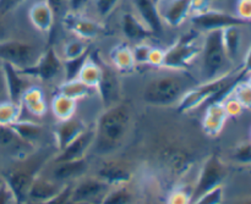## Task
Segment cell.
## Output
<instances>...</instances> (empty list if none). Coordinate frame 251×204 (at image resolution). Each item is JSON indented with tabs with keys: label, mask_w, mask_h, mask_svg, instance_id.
I'll list each match as a JSON object with an SVG mask.
<instances>
[{
	"label": "cell",
	"mask_w": 251,
	"mask_h": 204,
	"mask_svg": "<svg viewBox=\"0 0 251 204\" xmlns=\"http://www.w3.org/2000/svg\"><path fill=\"white\" fill-rule=\"evenodd\" d=\"M132 126L131 108L126 103L105 108L95 126V141L91 151L98 156H109L123 147Z\"/></svg>",
	"instance_id": "1"
},
{
	"label": "cell",
	"mask_w": 251,
	"mask_h": 204,
	"mask_svg": "<svg viewBox=\"0 0 251 204\" xmlns=\"http://www.w3.org/2000/svg\"><path fill=\"white\" fill-rule=\"evenodd\" d=\"M199 81L186 71L164 70L152 77L142 90V100L147 105L157 108L173 107L184 94L199 85Z\"/></svg>",
	"instance_id": "2"
},
{
	"label": "cell",
	"mask_w": 251,
	"mask_h": 204,
	"mask_svg": "<svg viewBox=\"0 0 251 204\" xmlns=\"http://www.w3.org/2000/svg\"><path fill=\"white\" fill-rule=\"evenodd\" d=\"M201 82L216 80L233 72L232 61L226 53L222 39V29L205 32L200 53Z\"/></svg>",
	"instance_id": "3"
},
{
	"label": "cell",
	"mask_w": 251,
	"mask_h": 204,
	"mask_svg": "<svg viewBox=\"0 0 251 204\" xmlns=\"http://www.w3.org/2000/svg\"><path fill=\"white\" fill-rule=\"evenodd\" d=\"M51 159V158H50ZM48 157H44L39 161L33 160L31 154L20 159L17 165L11 166L5 173H1L5 183L11 191L16 204H27V193L29 186L37 175H39L44 165L50 161Z\"/></svg>",
	"instance_id": "4"
},
{
	"label": "cell",
	"mask_w": 251,
	"mask_h": 204,
	"mask_svg": "<svg viewBox=\"0 0 251 204\" xmlns=\"http://www.w3.org/2000/svg\"><path fill=\"white\" fill-rule=\"evenodd\" d=\"M46 49L25 39L11 38L0 42V63H6L19 70H26L37 64Z\"/></svg>",
	"instance_id": "5"
},
{
	"label": "cell",
	"mask_w": 251,
	"mask_h": 204,
	"mask_svg": "<svg viewBox=\"0 0 251 204\" xmlns=\"http://www.w3.org/2000/svg\"><path fill=\"white\" fill-rule=\"evenodd\" d=\"M227 176L228 168L225 161L217 154L207 157L201 165L195 183L191 187V203L215 188L223 186Z\"/></svg>",
	"instance_id": "6"
},
{
	"label": "cell",
	"mask_w": 251,
	"mask_h": 204,
	"mask_svg": "<svg viewBox=\"0 0 251 204\" xmlns=\"http://www.w3.org/2000/svg\"><path fill=\"white\" fill-rule=\"evenodd\" d=\"M202 44V43H201ZM201 44L193 34H186L176 43L164 50L162 70L186 71L189 66L200 56Z\"/></svg>",
	"instance_id": "7"
},
{
	"label": "cell",
	"mask_w": 251,
	"mask_h": 204,
	"mask_svg": "<svg viewBox=\"0 0 251 204\" xmlns=\"http://www.w3.org/2000/svg\"><path fill=\"white\" fill-rule=\"evenodd\" d=\"M21 71L29 76L32 80L51 83L58 78H64L63 59L60 58L59 53L53 46H49L43 51L36 65Z\"/></svg>",
	"instance_id": "8"
},
{
	"label": "cell",
	"mask_w": 251,
	"mask_h": 204,
	"mask_svg": "<svg viewBox=\"0 0 251 204\" xmlns=\"http://www.w3.org/2000/svg\"><path fill=\"white\" fill-rule=\"evenodd\" d=\"M112 186L105 183L97 176L85 175L71 185L70 200L74 204H100L103 196Z\"/></svg>",
	"instance_id": "9"
},
{
	"label": "cell",
	"mask_w": 251,
	"mask_h": 204,
	"mask_svg": "<svg viewBox=\"0 0 251 204\" xmlns=\"http://www.w3.org/2000/svg\"><path fill=\"white\" fill-rule=\"evenodd\" d=\"M63 23L74 37L83 39V41H92L98 38L105 31L104 24L96 19L85 16L81 12H66L63 17Z\"/></svg>",
	"instance_id": "10"
},
{
	"label": "cell",
	"mask_w": 251,
	"mask_h": 204,
	"mask_svg": "<svg viewBox=\"0 0 251 204\" xmlns=\"http://www.w3.org/2000/svg\"><path fill=\"white\" fill-rule=\"evenodd\" d=\"M102 78L96 88V93L105 109L122 102V83L118 76V71L112 65H102Z\"/></svg>",
	"instance_id": "11"
},
{
	"label": "cell",
	"mask_w": 251,
	"mask_h": 204,
	"mask_svg": "<svg viewBox=\"0 0 251 204\" xmlns=\"http://www.w3.org/2000/svg\"><path fill=\"white\" fill-rule=\"evenodd\" d=\"M191 23L196 29L203 32L212 31V29H223L229 26H245L247 22L240 20L237 15L228 14L220 10L210 9L206 12L191 17Z\"/></svg>",
	"instance_id": "12"
},
{
	"label": "cell",
	"mask_w": 251,
	"mask_h": 204,
	"mask_svg": "<svg viewBox=\"0 0 251 204\" xmlns=\"http://www.w3.org/2000/svg\"><path fill=\"white\" fill-rule=\"evenodd\" d=\"M50 163V161H49ZM53 164L49 176L51 180L55 182L68 185V183H74L78 179L87 175L90 170V163L87 160V157L82 159L71 161H60V163H50Z\"/></svg>",
	"instance_id": "13"
},
{
	"label": "cell",
	"mask_w": 251,
	"mask_h": 204,
	"mask_svg": "<svg viewBox=\"0 0 251 204\" xmlns=\"http://www.w3.org/2000/svg\"><path fill=\"white\" fill-rule=\"evenodd\" d=\"M93 141H95V127H87L85 132H82L71 143H69L63 151L56 152L50 159V163L71 161L86 158L88 152L92 149Z\"/></svg>",
	"instance_id": "14"
},
{
	"label": "cell",
	"mask_w": 251,
	"mask_h": 204,
	"mask_svg": "<svg viewBox=\"0 0 251 204\" xmlns=\"http://www.w3.org/2000/svg\"><path fill=\"white\" fill-rule=\"evenodd\" d=\"M69 185V183H68ZM66 185L55 182L48 176L37 175L29 186L27 193V204H43L53 200L64 190Z\"/></svg>",
	"instance_id": "15"
},
{
	"label": "cell",
	"mask_w": 251,
	"mask_h": 204,
	"mask_svg": "<svg viewBox=\"0 0 251 204\" xmlns=\"http://www.w3.org/2000/svg\"><path fill=\"white\" fill-rule=\"evenodd\" d=\"M98 179L104 181L109 186L130 183L132 180V170L126 163L120 160L103 161L95 174Z\"/></svg>",
	"instance_id": "16"
},
{
	"label": "cell",
	"mask_w": 251,
	"mask_h": 204,
	"mask_svg": "<svg viewBox=\"0 0 251 204\" xmlns=\"http://www.w3.org/2000/svg\"><path fill=\"white\" fill-rule=\"evenodd\" d=\"M1 66L4 68L5 80H6L9 100L20 104L22 94L33 85L34 80H32L29 76H27L26 73H24L19 68H14L10 64L1 63Z\"/></svg>",
	"instance_id": "17"
},
{
	"label": "cell",
	"mask_w": 251,
	"mask_h": 204,
	"mask_svg": "<svg viewBox=\"0 0 251 204\" xmlns=\"http://www.w3.org/2000/svg\"><path fill=\"white\" fill-rule=\"evenodd\" d=\"M190 4L191 0H167L159 2L157 7L163 24L173 28L181 26L190 15Z\"/></svg>",
	"instance_id": "18"
},
{
	"label": "cell",
	"mask_w": 251,
	"mask_h": 204,
	"mask_svg": "<svg viewBox=\"0 0 251 204\" xmlns=\"http://www.w3.org/2000/svg\"><path fill=\"white\" fill-rule=\"evenodd\" d=\"M229 119L221 100L208 103L202 117V131L206 136L215 138L220 136Z\"/></svg>",
	"instance_id": "19"
},
{
	"label": "cell",
	"mask_w": 251,
	"mask_h": 204,
	"mask_svg": "<svg viewBox=\"0 0 251 204\" xmlns=\"http://www.w3.org/2000/svg\"><path fill=\"white\" fill-rule=\"evenodd\" d=\"M55 14L46 0H36L28 9V20L39 33L48 36L55 24Z\"/></svg>",
	"instance_id": "20"
},
{
	"label": "cell",
	"mask_w": 251,
	"mask_h": 204,
	"mask_svg": "<svg viewBox=\"0 0 251 204\" xmlns=\"http://www.w3.org/2000/svg\"><path fill=\"white\" fill-rule=\"evenodd\" d=\"M87 126L80 117H71L65 121H58L54 130V142H55L56 152H60L69 143L77 138L82 132L86 131Z\"/></svg>",
	"instance_id": "21"
},
{
	"label": "cell",
	"mask_w": 251,
	"mask_h": 204,
	"mask_svg": "<svg viewBox=\"0 0 251 204\" xmlns=\"http://www.w3.org/2000/svg\"><path fill=\"white\" fill-rule=\"evenodd\" d=\"M120 28L125 38L136 41L137 43L154 36L150 27L134 11H126L122 15Z\"/></svg>",
	"instance_id": "22"
},
{
	"label": "cell",
	"mask_w": 251,
	"mask_h": 204,
	"mask_svg": "<svg viewBox=\"0 0 251 204\" xmlns=\"http://www.w3.org/2000/svg\"><path fill=\"white\" fill-rule=\"evenodd\" d=\"M134 12L150 27L153 34L163 32V22L153 0H131Z\"/></svg>",
	"instance_id": "23"
},
{
	"label": "cell",
	"mask_w": 251,
	"mask_h": 204,
	"mask_svg": "<svg viewBox=\"0 0 251 204\" xmlns=\"http://www.w3.org/2000/svg\"><path fill=\"white\" fill-rule=\"evenodd\" d=\"M22 109H26L31 115L36 117H43L48 113V102L46 93L39 86L32 85L22 94L20 100Z\"/></svg>",
	"instance_id": "24"
},
{
	"label": "cell",
	"mask_w": 251,
	"mask_h": 204,
	"mask_svg": "<svg viewBox=\"0 0 251 204\" xmlns=\"http://www.w3.org/2000/svg\"><path fill=\"white\" fill-rule=\"evenodd\" d=\"M0 149H4L22 159L31 154L29 149H32V147L22 142L10 127L0 125Z\"/></svg>",
	"instance_id": "25"
},
{
	"label": "cell",
	"mask_w": 251,
	"mask_h": 204,
	"mask_svg": "<svg viewBox=\"0 0 251 204\" xmlns=\"http://www.w3.org/2000/svg\"><path fill=\"white\" fill-rule=\"evenodd\" d=\"M109 59L112 66L118 71V72H131L136 68L134 55H132L131 46L127 45L126 43H120L115 45L110 50Z\"/></svg>",
	"instance_id": "26"
},
{
	"label": "cell",
	"mask_w": 251,
	"mask_h": 204,
	"mask_svg": "<svg viewBox=\"0 0 251 204\" xmlns=\"http://www.w3.org/2000/svg\"><path fill=\"white\" fill-rule=\"evenodd\" d=\"M10 129L16 134V136L22 142L31 146L32 148L41 141L42 136H43V127L41 125L32 121H25L21 119L11 125Z\"/></svg>",
	"instance_id": "27"
},
{
	"label": "cell",
	"mask_w": 251,
	"mask_h": 204,
	"mask_svg": "<svg viewBox=\"0 0 251 204\" xmlns=\"http://www.w3.org/2000/svg\"><path fill=\"white\" fill-rule=\"evenodd\" d=\"M100 204H136V192L130 183L112 186Z\"/></svg>",
	"instance_id": "28"
},
{
	"label": "cell",
	"mask_w": 251,
	"mask_h": 204,
	"mask_svg": "<svg viewBox=\"0 0 251 204\" xmlns=\"http://www.w3.org/2000/svg\"><path fill=\"white\" fill-rule=\"evenodd\" d=\"M76 109H77V102L61 93L55 94L51 99L50 110L58 121H65L75 116Z\"/></svg>",
	"instance_id": "29"
},
{
	"label": "cell",
	"mask_w": 251,
	"mask_h": 204,
	"mask_svg": "<svg viewBox=\"0 0 251 204\" xmlns=\"http://www.w3.org/2000/svg\"><path fill=\"white\" fill-rule=\"evenodd\" d=\"M242 26H229L222 29V39L226 53L232 63L237 60L242 48Z\"/></svg>",
	"instance_id": "30"
},
{
	"label": "cell",
	"mask_w": 251,
	"mask_h": 204,
	"mask_svg": "<svg viewBox=\"0 0 251 204\" xmlns=\"http://www.w3.org/2000/svg\"><path fill=\"white\" fill-rule=\"evenodd\" d=\"M93 91H95L93 88L88 87L82 81H80L78 78H74V80L63 81V83L59 86L58 93H61V94L78 102V100L90 97Z\"/></svg>",
	"instance_id": "31"
},
{
	"label": "cell",
	"mask_w": 251,
	"mask_h": 204,
	"mask_svg": "<svg viewBox=\"0 0 251 204\" xmlns=\"http://www.w3.org/2000/svg\"><path fill=\"white\" fill-rule=\"evenodd\" d=\"M102 73H103L102 65H100L97 61L92 60L90 56V58L87 59V61L83 64L77 78L80 81H82L85 85H87L88 87L93 88V90L96 91L100 78H102Z\"/></svg>",
	"instance_id": "32"
},
{
	"label": "cell",
	"mask_w": 251,
	"mask_h": 204,
	"mask_svg": "<svg viewBox=\"0 0 251 204\" xmlns=\"http://www.w3.org/2000/svg\"><path fill=\"white\" fill-rule=\"evenodd\" d=\"M87 51H90L88 42L77 38V37H74V38L69 39V41H66L61 45L59 55H60L63 60H70V59H76L78 56H82Z\"/></svg>",
	"instance_id": "33"
},
{
	"label": "cell",
	"mask_w": 251,
	"mask_h": 204,
	"mask_svg": "<svg viewBox=\"0 0 251 204\" xmlns=\"http://www.w3.org/2000/svg\"><path fill=\"white\" fill-rule=\"evenodd\" d=\"M22 107L19 103H14L11 100L0 102V125L5 127H10L15 122L21 119Z\"/></svg>",
	"instance_id": "34"
},
{
	"label": "cell",
	"mask_w": 251,
	"mask_h": 204,
	"mask_svg": "<svg viewBox=\"0 0 251 204\" xmlns=\"http://www.w3.org/2000/svg\"><path fill=\"white\" fill-rule=\"evenodd\" d=\"M91 56V51H87L82 56H78L76 59H70V60H63L64 66V81L74 80L77 78L83 64L87 61V59Z\"/></svg>",
	"instance_id": "35"
},
{
	"label": "cell",
	"mask_w": 251,
	"mask_h": 204,
	"mask_svg": "<svg viewBox=\"0 0 251 204\" xmlns=\"http://www.w3.org/2000/svg\"><path fill=\"white\" fill-rule=\"evenodd\" d=\"M230 94L242 104L244 110H251V87L247 82L239 81L230 91Z\"/></svg>",
	"instance_id": "36"
},
{
	"label": "cell",
	"mask_w": 251,
	"mask_h": 204,
	"mask_svg": "<svg viewBox=\"0 0 251 204\" xmlns=\"http://www.w3.org/2000/svg\"><path fill=\"white\" fill-rule=\"evenodd\" d=\"M232 159L240 165L251 166V142H242L233 149Z\"/></svg>",
	"instance_id": "37"
},
{
	"label": "cell",
	"mask_w": 251,
	"mask_h": 204,
	"mask_svg": "<svg viewBox=\"0 0 251 204\" xmlns=\"http://www.w3.org/2000/svg\"><path fill=\"white\" fill-rule=\"evenodd\" d=\"M152 48H153V46L150 45L146 42H139V43L135 44L134 46H131L132 55H134V60L136 66L149 65V58Z\"/></svg>",
	"instance_id": "38"
},
{
	"label": "cell",
	"mask_w": 251,
	"mask_h": 204,
	"mask_svg": "<svg viewBox=\"0 0 251 204\" xmlns=\"http://www.w3.org/2000/svg\"><path fill=\"white\" fill-rule=\"evenodd\" d=\"M122 0H95L96 14L100 19H107L119 6Z\"/></svg>",
	"instance_id": "39"
},
{
	"label": "cell",
	"mask_w": 251,
	"mask_h": 204,
	"mask_svg": "<svg viewBox=\"0 0 251 204\" xmlns=\"http://www.w3.org/2000/svg\"><path fill=\"white\" fill-rule=\"evenodd\" d=\"M221 102H222L223 108H225L228 117H238L244 112V108L242 107V104L230 93L226 95L223 99H221Z\"/></svg>",
	"instance_id": "40"
},
{
	"label": "cell",
	"mask_w": 251,
	"mask_h": 204,
	"mask_svg": "<svg viewBox=\"0 0 251 204\" xmlns=\"http://www.w3.org/2000/svg\"><path fill=\"white\" fill-rule=\"evenodd\" d=\"M223 200H225V188L223 186H220L191 204H222Z\"/></svg>",
	"instance_id": "41"
},
{
	"label": "cell",
	"mask_w": 251,
	"mask_h": 204,
	"mask_svg": "<svg viewBox=\"0 0 251 204\" xmlns=\"http://www.w3.org/2000/svg\"><path fill=\"white\" fill-rule=\"evenodd\" d=\"M191 203V190L186 188H176L169 193L167 198V204H190Z\"/></svg>",
	"instance_id": "42"
},
{
	"label": "cell",
	"mask_w": 251,
	"mask_h": 204,
	"mask_svg": "<svg viewBox=\"0 0 251 204\" xmlns=\"http://www.w3.org/2000/svg\"><path fill=\"white\" fill-rule=\"evenodd\" d=\"M9 15H4L0 12V42L15 38L14 26L9 20Z\"/></svg>",
	"instance_id": "43"
},
{
	"label": "cell",
	"mask_w": 251,
	"mask_h": 204,
	"mask_svg": "<svg viewBox=\"0 0 251 204\" xmlns=\"http://www.w3.org/2000/svg\"><path fill=\"white\" fill-rule=\"evenodd\" d=\"M237 16L240 20L245 21L247 23L251 22V0H238L237 6Z\"/></svg>",
	"instance_id": "44"
},
{
	"label": "cell",
	"mask_w": 251,
	"mask_h": 204,
	"mask_svg": "<svg viewBox=\"0 0 251 204\" xmlns=\"http://www.w3.org/2000/svg\"><path fill=\"white\" fill-rule=\"evenodd\" d=\"M211 2H212V0H191L190 15L191 16H196V15L203 14L207 10L212 9Z\"/></svg>",
	"instance_id": "45"
},
{
	"label": "cell",
	"mask_w": 251,
	"mask_h": 204,
	"mask_svg": "<svg viewBox=\"0 0 251 204\" xmlns=\"http://www.w3.org/2000/svg\"><path fill=\"white\" fill-rule=\"evenodd\" d=\"M55 14V17H63L66 12H69L68 0H46Z\"/></svg>",
	"instance_id": "46"
},
{
	"label": "cell",
	"mask_w": 251,
	"mask_h": 204,
	"mask_svg": "<svg viewBox=\"0 0 251 204\" xmlns=\"http://www.w3.org/2000/svg\"><path fill=\"white\" fill-rule=\"evenodd\" d=\"M163 60H164V50L161 48H156L153 46L150 53V58H149V65L153 66V68H161L162 65H163Z\"/></svg>",
	"instance_id": "47"
},
{
	"label": "cell",
	"mask_w": 251,
	"mask_h": 204,
	"mask_svg": "<svg viewBox=\"0 0 251 204\" xmlns=\"http://www.w3.org/2000/svg\"><path fill=\"white\" fill-rule=\"evenodd\" d=\"M26 0H0V12L4 15L11 14Z\"/></svg>",
	"instance_id": "48"
},
{
	"label": "cell",
	"mask_w": 251,
	"mask_h": 204,
	"mask_svg": "<svg viewBox=\"0 0 251 204\" xmlns=\"http://www.w3.org/2000/svg\"><path fill=\"white\" fill-rule=\"evenodd\" d=\"M0 204H16L15 203L14 196H12L11 191L7 187L5 181L4 183L0 186Z\"/></svg>",
	"instance_id": "49"
},
{
	"label": "cell",
	"mask_w": 251,
	"mask_h": 204,
	"mask_svg": "<svg viewBox=\"0 0 251 204\" xmlns=\"http://www.w3.org/2000/svg\"><path fill=\"white\" fill-rule=\"evenodd\" d=\"M4 100H9V95H7V87H6V80H5L4 68H2L1 63H0V102Z\"/></svg>",
	"instance_id": "50"
},
{
	"label": "cell",
	"mask_w": 251,
	"mask_h": 204,
	"mask_svg": "<svg viewBox=\"0 0 251 204\" xmlns=\"http://www.w3.org/2000/svg\"><path fill=\"white\" fill-rule=\"evenodd\" d=\"M69 1V11L80 12L85 7L88 0H68Z\"/></svg>",
	"instance_id": "51"
},
{
	"label": "cell",
	"mask_w": 251,
	"mask_h": 204,
	"mask_svg": "<svg viewBox=\"0 0 251 204\" xmlns=\"http://www.w3.org/2000/svg\"><path fill=\"white\" fill-rule=\"evenodd\" d=\"M242 68H243V71L245 72V75L251 73V45L249 46V49H248L247 54H245L244 63H243Z\"/></svg>",
	"instance_id": "52"
},
{
	"label": "cell",
	"mask_w": 251,
	"mask_h": 204,
	"mask_svg": "<svg viewBox=\"0 0 251 204\" xmlns=\"http://www.w3.org/2000/svg\"><path fill=\"white\" fill-rule=\"evenodd\" d=\"M237 204H251V197H248V198H244V200L239 201Z\"/></svg>",
	"instance_id": "53"
},
{
	"label": "cell",
	"mask_w": 251,
	"mask_h": 204,
	"mask_svg": "<svg viewBox=\"0 0 251 204\" xmlns=\"http://www.w3.org/2000/svg\"><path fill=\"white\" fill-rule=\"evenodd\" d=\"M245 82H247L248 85H249L251 87V73H248V80L245 81Z\"/></svg>",
	"instance_id": "54"
},
{
	"label": "cell",
	"mask_w": 251,
	"mask_h": 204,
	"mask_svg": "<svg viewBox=\"0 0 251 204\" xmlns=\"http://www.w3.org/2000/svg\"><path fill=\"white\" fill-rule=\"evenodd\" d=\"M141 204H152V202H151V201L149 200V198H146V200H144V201H142Z\"/></svg>",
	"instance_id": "55"
},
{
	"label": "cell",
	"mask_w": 251,
	"mask_h": 204,
	"mask_svg": "<svg viewBox=\"0 0 251 204\" xmlns=\"http://www.w3.org/2000/svg\"><path fill=\"white\" fill-rule=\"evenodd\" d=\"M2 183H4V178H2L1 173H0V186H1Z\"/></svg>",
	"instance_id": "56"
},
{
	"label": "cell",
	"mask_w": 251,
	"mask_h": 204,
	"mask_svg": "<svg viewBox=\"0 0 251 204\" xmlns=\"http://www.w3.org/2000/svg\"><path fill=\"white\" fill-rule=\"evenodd\" d=\"M163 1H167V0H159V1H158V4H159V2H163ZM158 4H157V5H158Z\"/></svg>",
	"instance_id": "57"
},
{
	"label": "cell",
	"mask_w": 251,
	"mask_h": 204,
	"mask_svg": "<svg viewBox=\"0 0 251 204\" xmlns=\"http://www.w3.org/2000/svg\"><path fill=\"white\" fill-rule=\"evenodd\" d=\"M250 174H251V168H250Z\"/></svg>",
	"instance_id": "58"
}]
</instances>
